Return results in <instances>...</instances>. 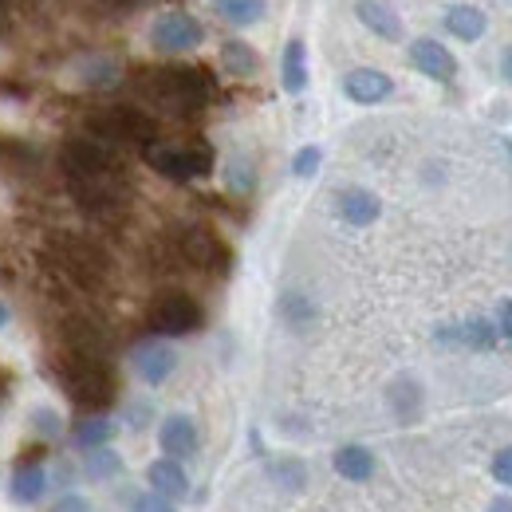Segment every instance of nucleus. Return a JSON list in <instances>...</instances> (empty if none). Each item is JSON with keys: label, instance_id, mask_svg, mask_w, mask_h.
<instances>
[{"label": "nucleus", "instance_id": "6e6552de", "mask_svg": "<svg viewBox=\"0 0 512 512\" xmlns=\"http://www.w3.org/2000/svg\"><path fill=\"white\" fill-rule=\"evenodd\" d=\"M201 40H205L201 20L190 16V12H182V8H170V12H162V16L150 24V44H154L162 56H182V52H193Z\"/></svg>", "mask_w": 512, "mask_h": 512}, {"label": "nucleus", "instance_id": "2f4dec72", "mask_svg": "<svg viewBox=\"0 0 512 512\" xmlns=\"http://www.w3.org/2000/svg\"><path fill=\"white\" fill-rule=\"evenodd\" d=\"M48 512H91V501H87L83 493H71V489H67V493H60V497L48 505Z\"/></svg>", "mask_w": 512, "mask_h": 512}, {"label": "nucleus", "instance_id": "a878e982", "mask_svg": "<svg viewBox=\"0 0 512 512\" xmlns=\"http://www.w3.org/2000/svg\"><path fill=\"white\" fill-rule=\"evenodd\" d=\"M268 473H272V481H276L284 493H300L304 481H308V469H304V461H296V457H276V461L268 465Z\"/></svg>", "mask_w": 512, "mask_h": 512}, {"label": "nucleus", "instance_id": "5701e85b", "mask_svg": "<svg viewBox=\"0 0 512 512\" xmlns=\"http://www.w3.org/2000/svg\"><path fill=\"white\" fill-rule=\"evenodd\" d=\"M71 438H75V446L83 449V453H91V449H107L111 446V438H115V426H111L107 418L95 414V418H83V422L75 426Z\"/></svg>", "mask_w": 512, "mask_h": 512}, {"label": "nucleus", "instance_id": "ea45409f", "mask_svg": "<svg viewBox=\"0 0 512 512\" xmlns=\"http://www.w3.org/2000/svg\"><path fill=\"white\" fill-rule=\"evenodd\" d=\"M4 323H8V308H4V304H0V327H4Z\"/></svg>", "mask_w": 512, "mask_h": 512}, {"label": "nucleus", "instance_id": "6ab92c4d", "mask_svg": "<svg viewBox=\"0 0 512 512\" xmlns=\"http://www.w3.org/2000/svg\"><path fill=\"white\" fill-rule=\"evenodd\" d=\"M280 83H284V91L288 95H300L304 87H308V48H304V40L296 36V40H288V48H284V60H280Z\"/></svg>", "mask_w": 512, "mask_h": 512}, {"label": "nucleus", "instance_id": "0eeeda50", "mask_svg": "<svg viewBox=\"0 0 512 512\" xmlns=\"http://www.w3.org/2000/svg\"><path fill=\"white\" fill-rule=\"evenodd\" d=\"M174 253H178L182 264H190V268H205V272H225L229 268L225 241L213 229H205V225H182L174 233Z\"/></svg>", "mask_w": 512, "mask_h": 512}, {"label": "nucleus", "instance_id": "9d476101", "mask_svg": "<svg viewBox=\"0 0 512 512\" xmlns=\"http://www.w3.org/2000/svg\"><path fill=\"white\" fill-rule=\"evenodd\" d=\"M178 371V351L162 339H150L134 351V375L142 379L146 386H162L170 375Z\"/></svg>", "mask_w": 512, "mask_h": 512}, {"label": "nucleus", "instance_id": "72a5a7b5", "mask_svg": "<svg viewBox=\"0 0 512 512\" xmlns=\"http://www.w3.org/2000/svg\"><path fill=\"white\" fill-rule=\"evenodd\" d=\"M229 186H233L237 193L253 190V166H245V162H233V166H229Z\"/></svg>", "mask_w": 512, "mask_h": 512}, {"label": "nucleus", "instance_id": "473e14b6", "mask_svg": "<svg viewBox=\"0 0 512 512\" xmlns=\"http://www.w3.org/2000/svg\"><path fill=\"white\" fill-rule=\"evenodd\" d=\"M489 469H493V481H497V485H509L512 489V446L501 449V453L493 457V465H489Z\"/></svg>", "mask_w": 512, "mask_h": 512}, {"label": "nucleus", "instance_id": "aec40b11", "mask_svg": "<svg viewBox=\"0 0 512 512\" xmlns=\"http://www.w3.org/2000/svg\"><path fill=\"white\" fill-rule=\"evenodd\" d=\"M446 28H449V36H457V40L473 44V40H481V36H485L489 20H485V12H481L477 4H453V8L446 12Z\"/></svg>", "mask_w": 512, "mask_h": 512}, {"label": "nucleus", "instance_id": "bb28decb", "mask_svg": "<svg viewBox=\"0 0 512 512\" xmlns=\"http://www.w3.org/2000/svg\"><path fill=\"white\" fill-rule=\"evenodd\" d=\"M280 316H284V323L288 327H308V323L316 320V308H312V300L308 296H300V292H288L284 300H280Z\"/></svg>", "mask_w": 512, "mask_h": 512}, {"label": "nucleus", "instance_id": "7c9ffc66", "mask_svg": "<svg viewBox=\"0 0 512 512\" xmlns=\"http://www.w3.org/2000/svg\"><path fill=\"white\" fill-rule=\"evenodd\" d=\"M320 162H323L320 146H300L296 158H292V174H296V178H312V174L320 170Z\"/></svg>", "mask_w": 512, "mask_h": 512}, {"label": "nucleus", "instance_id": "9b49d317", "mask_svg": "<svg viewBox=\"0 0 512 512\" xmlns=\"http://www.w3.org/2000/svg\"><path fill=\"white\" fill-rule=\"evenodd\" d=\"M390 91H394V79H390L386 71H379V67H355V71L343 75V95H347L351 103L371 107V103L390 99Z\"/></svg>", "mask_w": 512, "mask_h": 512}, {"label": "nucleus", "instance_id": "c85d7f7f", "mask_svg": "<svg viewBox=\"0 0 512 512\" xmlns=\"http://www.w3.org/2000/svg\"><path fill=\"white\" fill-rule=\"evenodd\" d=\"M79 79L87 87H111L119 79V64L115 60H87V64H79Z\"/></svg>", "mask_w": 512, "mask_h": 512}, {"label": "nucleus", "instance_id": "393cba45", "mask_svg": "<svg viewBox=\"0 0 512 512\" xmlns=\"http://www.w3.org/2000/svg\"><path fill=\"white\" fill-rule=\"evenodd\" d=\"M221 64H225L229 75H256L260 71V56H256L249 44L229 40V44H221Z\"/></svg>", "mask_w": 512, "mask_h": 512}, {"label": "nucleus", "instance_id": "4c0bfd02", "mask_svg": "<svg viewBox=\"0 0 512 512\" xmlns=\"http://www.w3.org/2000/svg\"><path fill=\"white\" fill-rule=\"evenodd\" d=\"M501 71H505V79L512 83V48L505 52V56H501Z\"/></svg>", "mask_w": 512, "mask_h": 512}, {"label": "nucleus", "instance_id": "f3484780", "mask_svg": "<svg viewBox=\"0 0 512 512\" xmlns=\"http://www.w3.org/2000/svg\"><path fill=\"white\" fill-rule=\"evenodd\" d=\"M355 16L379 36V40H402V20H398V12H390L383 0H359L355 4Z\"/></svg>", "mask_w": 512, "mask_h": 512}, {"label": "nucleus", "instance_id": "ddd939ff", "mask_svg": "<svg viewBox=\"0 0 512 512\" xmlns=\"http://www.w3.org/2000/svg\"><path fill=\"white\" fill-rule=\"evenodd\" d=\"M410 64L418 67L422 75L438 79V83H449V79L457 75V60H453V52H449L446 44L430 40V36H422V40H414V44H410Z\"/></svg>", "mask_w": 512, "mask_h": 512}, {"label": "nucleus", "instance_id": "1a4fd4ad", "mask_svg": "<svg viewBox=\"0 0 512 512\" xmlns=\"http://www.w3.org/2000/svg\"><path fill=\"white\" fill-rule=\"evenodd\" d=\"M201 323H205V312L190 292H162L150 304V327L158 335H190Z\"/></svg>", "mask_w": 512, "mask_h": 512}, {"label": "nucleus", "instance_id": "cd10ccee", "mask_svg": "<svg viewBox=\"0 0 512 512\" xmlns=\"http://www.w3.org/2000/svg\"><path fill=\"white\" fill-rule=\"evenodd\" d=\"M28 426H32L36 438H44V442H60V438H64V418H60V410H52V406H36L32 418H28Z\"/></svg>", "mask_w": 512, "mask_h": 512}, {"label": "nucleus", "instance_id": "2eb2a0df", "mask_svg": "<svg viewBox=\"0 0 512 512\" xmlns=\"http://www.w3.org/2000/svg\"><path fill=\"white\" fill-rule=\"evenodd\" d=\"M335 209H339V217H343L347 225L367 229V225H375V221H379L383 201H379L371 190H363V186H351V190H343L339 197H335Z\"/></svg>", "mask_w": 512, "mask_h": 512}, {"label": "nucleus", "instance_id": "58836bf2", "mask_svg": "<svg viewBox=\"0 0 512 512\" xmlns=\"http://www.w3.org/2000/svg\"><path fill=\"white\" fill-rule=\"evenodd\" d=\"M103 4H107V8H134L138 0H103Z\"/></svg>", "mask_w": 512, "mask_h": 512}, {"label": "nucleus", "instance_id": "4be33fe9", "mask_svg": "<svg viewBox=\"0 0 512 512\" xmlns=\"http://www.w3.org/2000/svg\"><path fill=\"white\" fill-rule=\"evenodd\" d=\"M390 410L398 422H414L422 414V386L414 379H394L390 383Z\"/></svg>", "mask_w": 512, "mask_h": 512}, {"label": "nucleus", "instance_id": "c9c22d12", "mask_svg": "<svg viewBox=\"0 0 512 512\" xmlns=\"http://www.w3.org/2000/svg\"><path fill=\"white\" fill-rule=\"evenodd\" d=\"M497 331L512 339V300H501V312H497Z\"/></svg>", "mask_w": 512, "mask_h": 512}, {"label": "nucleus", "instance_id": "e433bc0d", "mask_svg": "<svg viewBox=\"0 0 512 512\" xmlns=\"http://www.w3.org/2000/svg\"><path fill=\"white\" fill-rule=\"evenodd\" d=\"M485 512H512V497H497Z\"/></svg>", "mask_w": 512, "mask_h": 512}, {"label": "nucleus", "instance_id": "c756f323", "mask_svg": "<svg viewBox=\"0 0 512 512\" xmlns=\"http://www.w3.org/2000/svg\"><path fill=\"white\" fill-rule=\"evenodd\" d=\"M497 335H501V331L489 320H469L461 327V343H465V347H477V351H489V347L497 343Z\"/></svg>", "mask_w": 512, "mask_h": 512}, {"label": "nucleus", "instance_id": "7ed1b4c3", "mask_svg": "<svg viewBox=\"0 0 512 512\" xmlns=\"http://www.w3.org/2000/svg\"><path fill=\"white\" fill-rule=\"evenodd\" d=\"M60 386L67 390V398L91 414L107 410L119 394V383H115V371L107 359H91V355H71L67 351L60 359Z\"/></svg>", "mask_w": 512, "mask_h": 512}, {"label": "nucleus", "instance_id": "39448f33", "mask_svg": "<svg viewBox=\"0 0 512 512\" xmlns=\"http://www.w3.org/2000/svg\"><path fill=\"white\" fill-rule=\"evenodd\" d=\"M87 130L103 142V146H142L150 150L154 138H158V123L134 107H103V111H91Z\"/></svg>", "mask_w": 512, "mask_h": 512}, {"label": "nucleus", "instance_id": "f704fd0d", "mask_svg": "<svg viewBox=\"0 0 512 512\" xmlns=\"http://www.w3.org/2000/svg\"><path fill=\"white\" fill-rule=\"evenodd\" d=\"M134 512H174V501H166L158 493H142V497H134Z\"/></svg>", "mask_w": 512, "mask_h": 512}, {"label": "nucleus", "instance_id": "412c9836", "mask_svg": "<svg viewBox=\"0 0 512 512\" xmlns=\"http://www.w3.org/2000/svg\"><path fill=\"white\" fill-rule=\"evenodd\" d=\"M213 8H217V16H221L225 24H233V28H253V24L264 20L268 0H213Z\"/></svg>", "mask_w": 512, "mask_h": 512}, {"label": "nucleus", "instance_id": "423d86ee", "mask_svg": "<svg viewBox=\"0 0 512 512\" xmlns=\"http://www.w3.org/2000/svg\"><path fill=\"white\" fill-rule=\"evenodd\" d=\"M146 162L170 182H193L213 170V150L205 142H190V146H158L154 142L146 150Z\"/></svg>", "mask_w": 512, "mask_h": 512}, {"label": "nucleus", "instance_id": "dca6fc26", "mask_svg": "<svg viewBox=\"0 0 512 512\" xmlns=\"http://www.w3.org/2000/svg\"><path fill=\"white\" fill-rule=\"evenodd\" d=\"M331 465H335V473L343 481H355V485H363V481L375 477V453L367 446H339L335 457H331Z\"/></svg>", "mask_w": 512, "mask_h": 512}, {"label": "nucleus", "instance_id": "a211bd4d", "mask_svg": "<svg viewBox=\"0 0 512 512\" xmlns=\"http://www.w3.org/2000/svg\"><path fill=\"white\" fill-rule=\"evenodd\" d=\"M48 493V473L40 469V465H20L16 473H12V485H8V497H12V505H36L40 497Z\"/></svg>", "mask_w": 512, "mask_h": 512}, {"label": "nucleus", "instance_id": "f257e3e1", "mask_svg": "<svg viewBox=\"0 0 512 512\" xmlns=\"http://www.w3.org/2000/svg\"><path fill=\"white\" fill-rule=\"evenodd\" d=\"M60 166H64L71 201L87 217L115 221V217L127 213L130 182L119 154L111 146H103L99 138H71L60 150Z\"/></svg>", "mask_w": 512, "mask_h": 512}, {"label": "nucleus", "instance_id": "20e7f679", "mask_svg": "<svg viewBox=\"0 0 512 512\" xmlns=\"http://www.w3.org/2000/svg\"><path fill=\"white\" fill-rule=\"evenodd\" d=\"M48 260L79 288H99L107 280V268H111L107 253L99 245H91L83 237H67V233L48 241Z\"/></svg>", "mask_w": 512, "mask_h": 512}, {"label": "nucleus", "instance_id": "f8f14e48", "mask_svg": "<svg viewBox=\"0 0 512 512\" xmlns=\"http://www.w3.org/2000/svg\"><path fill=\"white\" fill-rule=\"evenodd\" d=\"M158 446H162V457H174V461L193 457L197 446H201L197 422H193L190 414H170V418L158 426Z\"/></svg>", "mask_w": 512, "mask_h": 512}, {"label": "nucleus", "instance_id": "b1692460", "mask_svg": "<svg viewBox=\"0 0 512 512\" xmlns=\"http://www.w3.org/2000/svg\"><path fill=\"white\" fill-rule=\"evenodd\" d=\"M79 469H83L87 481H111V477L123 473V457H119L115 449H91Z\"/></svg>", "mask_w": 512, "mask_h": 512}, {"label": "nucleus", "instance_id": "4468645a", "mask_svg": "<svg viewBox=\"0 0 512 512\" xmlns=\"http://www.w3.org/2000/svg\"><path fill=\"white\" fill-rule=\"evenodd\" d=\"M146 481H150V489H154L158 497H166V501H182V497L190 493V473H186V465L174 461V457H158V461H150Z\"/></svg>", "mask_w": 512, "mask_h": 512}, {"label": "nucleus", "instance_id": "f03ea898", "mask_svg": "<svg viewBox=\"0 0 512 512\" xmlns=\"http://www.w3.org/2000/svg\"><path fill=\"white\" fill-rule=\"evenodd\" d=\"M138 87L146 91V99H154L162 111H174V115H193L213 99V75L205 67L190 64L142 71Z\"/></svg>", "mask_w": 512, "mask_h": 512}]
</instances>
